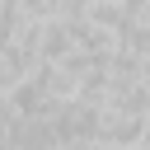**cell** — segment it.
<instances>
[{
    "instance_id": "1",
    "label": "cell",
    "mask_w": 150,
    "mask_h": 150,
    "mask_svg": "<svg viewBox=\"0 0 150 150\" xmlns=\"http://www.w3.org/2000/svg\"><path fill=\"white\" fill-rule=\"evenodd\" d=\"M141 131H145V117H141V112H127V108H112V103L98 108V141H103V145L131 150V145L141 141Z\"/></svg>"
}]
</instances>
